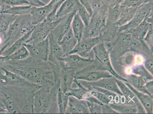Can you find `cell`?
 <instances>
[{"mask_svg":"<svg viewBox=\"0 0 153 114\" xmlns=\"http://www.w3.org/2000/svg\"><path fill=\"white\" fill-rule=\"evenodd\" d=\"M112 75L106 70L94 71L85 72L83 70L76 72L75 78L77 80H84L88 82L97 81L101 79L112 77Z\"/></svg>","mask_w":153,"mask_h":114,"instance_id":"cell-10","label":"cell"},{"mask_svg":"<svg viewBox=\"0 0 153 114\" xmlns=\"http://www.w3.org/2000/svg\"><path fill=\"white\" fill-rule=\"evenodd\" d=\"M60 1V0H50L49 2L47 4L50 5V6H53V5H55V4L59 2Z\"/></svg>","mask_w":153,"mask_h":114,"instance_id":"cell-39","label":"cell"},{"mask_svg":"<svg viewBox=\"0 0 153 114\" xmlns=\"http://www.w3.org/2000/svg\"><path fill=\"white\" fill-rule=\"evenodd\" d=\"M60 85V80L56 83L48 80L43 82L34 95L33 113H59L57 98Z\"/></svg>","mask_w":153,"mask_h":114,"instance_id":"cell-2","label":"cell"},{"mask_svg":"<svg viewBox=\"0 0 153 114\" xmlns=\"http://www.w3.org/2000/svg\"><path fill=\"white\" fill-rule=\"evenodd\" d=\"M144 66L152 75L153 74V63L152 60L146 59L144 62Z\"/></svg>","mask_w":153,"mask_h":114,"instance_id":"cell-37","label":"cell"},{"mask_svg":"<svg viewBox=\"0 0 153 114\" xmlns=\"http://www.w3.org/2000/svg\"><path fill=\"white\" fill-rule=\"evenodd\" d=\"M132 71L133 74L142 77L146 83L153 80V75L146 69L143 65H137L133 67Z\"/></svg>","mask_w":153,"mask_h":114,"instance_id":"cell-27","label":"cell"},{"mask_svg":"<svg viewBox=\"0 0 153 114\" xmlns=\"http://www.w3.org/2000/svg\"><path fill=\"white\" fill-rule=\"evenodd\" d=\"M116 83L123 96L126 97L128 100L131 101L133 100L134 102L136 103L138 99L133 92L126 85L124 82L121 80L117 79Z\"/></svg>","mask_w":153,"mask_h":114,"instance_id":"cell-28","label":"cell"},{"mask_svg":"<svg viewBox=\"0 0 153 114\" xmlns=\"http://www.w3.org/2000/svg\"><path fill=\"white\" fill-rule=\"evenodd\" d=\"M53 6L46 4L44 6H32L30 13L32 24L35 26L45 20L52 11Z\"/></svg>","mask_w":153,"mask_h":114,"instance_id":"cell-12","label":"cell"},{"mask_svg":"<svg viewBox=\"0 0 153 114\" xmlns=\"http://www.w3.org/2000/svg\"><path fill=\"white\" fill-rule=\"evenodd\" d=\"M112 109L118 113L135 114L137 113V107L134 105H117L111 103L109 104Z\"/></svg>","mask_w":153,"mask_h":114,"instance_id":"cell-26","label":"cell"},{"mask_svg":"<svg viewBox=\"0 0 153 114\" xmlns=\"http://www.w3.org/2000/svg\"><path fill=\"white\" fill-rule=\"evenodd\" d=\"M148 31V32L146 34V36L144 40L152 50H153V28L152 26H151V27L149 26Z\"/></svg>","mask_w":153,"mask_h":114,"instance_id":"cell-34","label":"cell"},{"mask_svg":"<svg viewBox=\"0 0 153 114\" xmlns=\"http://www.w3.org/2000/svg\"><path fill=\"white\" fill-rule=\"evenodd\" d=\"M1 4H0V9H1Z\"/></svg>","mask_w":153,"mask_h":114,"instance_id":"cell-40","label":"cell"},{"mask_svg":"<svg viewBox=\"0 0 153 114\" xmlns=\"http://www.w3.org/2000/svg\"><path fill=\"white\" fill-rule=\"evenodd\" d=\"M66 113H90L86 100L79 99L69 96Z\"/></svg>","mask_w":153,"mask_h":114,"instance_id":"cell-11","label":"cell"},{"mask_svg":"<svg viewBox=\"0 0 153 114\" xmlns=\"http://www.w3.org/2000/svg\"><path fill=\"white\" fill-rule=\"evenodd\" d=\"M130 90L133 92L137 99L144 107L147 113H153V95H148L137 91L128 82H125Z\"/></svg>","mask_w":153,"mask_h":114,"instance_id":"cell-15","label":"cell"},{"mask_svg":"<svg viewBox=\"0 0 153 114\" xmlns=\"http://www.w3.org/2000/svg\"><path fill=\"white\" fill-rule=\"evenodd\" d=\"M77 43V40L74 36L71 27L59 42L65 56L68 55L73 50Z\"/></svg>","mask_w":153,"mask_h":114,"instance_id":"cell-18","label":"cell"},{"mask_svg":"<svg viewBox=\"0 0 153 114\" xmlns=\"http://www.w3.org/2000/svg\"><path fill=\"white\" fill-rule=\"evenodd\" d=\"M101 39V37H100L86 39H82L80 41L77 43L74 48L68 55L76 54L80 56L85 58L92 49L97 44L100 43Z\"/></svg>","mask_w":153,"mask_h":114,"instance_id":"cell-9","label":"cell"},{"mask_svg":"<svg viewBox=\"0 0 153 114\" xmlns=\"http://www.w3.org/2000/svg\"><path fill=\"white\" fill-rule=\"evenodd\" d=\"M117 78L114 76L101 79L97 81L89 82L87 86L97 87L105 89L116 93L118 95L123 96L116 83Z\"/></svg>","mask_w":153,"mask_h":114,"instance_id":"cell-13","label":"cell"},{"mask_svg":"<svg viewBox=\"0 0 153 114\" xmlns=\"http://www.w3.org/2000/svg\"><path fill=\"white\" fill-rule=\"evenodd\" d=\"M89 90H90V94L91 95L95 97L100 102L103 104L109 105L114 100L112 97L107 95L104 93L91 88L89 89Z\"/></svg>","mask_w":153,"mask_h":114,"instance_id":"cell-30","label":"cell"},{"mask_svg":"<svg viewBox=\"0 0 153 114\" xmlns=\"http://www.w3.org/2000/svg\"><path fill=\"white\" fill-rule=\"evenodd\" d=\"M30 22H31L30 14L18 16L10 26L5 35L3 45H6L8 48L16 40L25 35L22 31V29Z\"/></svg>","mask_w":153,"mask_h":114,"instance_id":"cell-4","label":"cell"},{"mask_svg":"<svg viewBox=\"0 0 153 114\" xmlns=\"http://www.w3.org/2000/svg\"><path fill=\"white\" fill-rule=\"evenodd\" d=\"M79 0H65L58 8L56 13V19H62L74 11H77Z\"/></svg>","mask_w":153,"mask_h":114,"instance_id":"cell-17","label":"cell"},{"mask_svg":"<svg viewBox=\"0 0 153 114\" xmlns=\"http://www.w3.org/2000/svg\"><path fill=\"white\" fill-rule=\"evenodd\" d=\"M29 56L30 53L27 48L24 45L22 48L9 56V60L20 61L26 59Z\"/></svg>","mask_w":153,"mask_h":114,"instance_id":"cell-29","label":"cell"},{"mask_svg":"<svg viewBox=\"0 0 153 114\" xmlns=\"http://www.w3.org/2000/svg\"><path fill=\"white\" fill-rule=\"evenodd\" d=\"M18 16L0 12V35L5 36L10 26Z\"/></svg>","mask_w":153,"mask_h":114,"instance_id":"cell-24","label":"cell"},{"mask_svg":"<svg viewBox=\"0 0 153 114\" xmlns=\"http://www.w3.org/2000/svg\"><path fill=\"white\" fill-rule=\"evenodd\" d=\"M60 68L59 75L61 81L60 87L64 92L66 93L71 88L76 72L72 69H64L61 67Z\"/></svg>","mask_w":153,"mask_h":114,"instance_id":"cell-16","label":"cell"},{"mask_svg":"<svg viewBox=\"0 0 153 114\" xmlns=\"http://www.w3.org/2000/svg\"><path fill=\"white\" fill-rule=\"evenodd\" d=\"M97 59L105 68V70L113 76L125 82H128L127 79L123 78L114 70L111 63L109 52L107 50L103 43H100L93 48Z\"/></svg>","mask_w":153,"mask_h":114,"instance_id":"cell-5","label":"cell"},{"mask_svg":"<svg viewBox=\"0 0 153 114\" xmlns=\"http://www.w3.org/2000/svg\"><path fill=\"white\" fill-rule=\"evenodd\" d=\"M64 18L54 21H51L45 19L41 23L34 26L33 31L26 44H36L45 40L51 32L61 23Z\"/></svg>","mask_w":153,"mask_h":114,"instance_id":"cell-3","label":"cell"},{"mask_svg":"<svg viewBox=\"0 0 153 114\" xmlns=\"http://www.w3.org/2000/svg\"><path fill=\"white\" fill-rule=\"evenodd\" d=\"M49 45V54L48 61L56 65H59V60L65 56L62 47L56 37L51 32L48 37Z\"/></svg>","mask_w":153,"mask_h":114,"instance_id":"cell-8","label":"cell"},{"mask_svg":"<svg viewBox=\"0 0 153 114\" xmlns=\"http://www.w3.org/2000/svg\"><path fill=\"white\" fill-rule=\"evenodd\" d=\"M0 4L9 7L30 5L26 0H0Z\"/></svg>","mask_w":153,"mask_h":114,"instance_id":"cell-32","label":"cell"},{"mask_svg":"<svg viewBox=\"0 0 153 114\" xmlns=\"http://www.w3.org/2000/svg\"><path fill=\"white\" fill-rule=\"evenodd\" d=\"M24 46L30 53V56L36 60L48 62L49 45L48 37L41 42L34 44H25Z\"/></svg>","mask_w":153,"mask_h":114,"instance_id":"cell-7","label":"cell"},{"mask_svg":"<svg viewBox=\"0 0 153 114\" xmlns=\"http://www.w3.org/2000/svg\"><path fill=\"white\" fill-rule=\"evenodd\" d=\"M85 24L79 16L77 12L75 14L71 24V28L77 43L82 38Z\"/></svg>","mask_w":153,"mask_h":114,"instance_id":"cell-20","label":"cell"},{"mask_svg":"<svg viewBox=\"0 0 153 114\" xmlns=\"http://www.w3.org/2000/svg\"><path fill=\"white\" fill-rule=\"evenodd\" d=\"M101 109L102 113H118L113 110L109 105L104 104L103 105H101Z\"/></svg>","mask_w":153,"mask_h":114,"instance_id":"cell-38","label":"cell"},{"mask_svg":"<svg viewBox=\"0 0 153 114\" xmlns=\"http://www.w3.org/2000/svg\"><path fill=\"white\" fill-rule=\"evenodd\" d=\"M33 29L34 28L23 37L16 40L12 45H11L9 48H7L2 53L1 56L9 57L14 53L17 51L19 49L22 48L24 44H26V41L30 37Z\"/></svg>","mask_w":153,"mask_h":114,"instance_id":"cell-22","label":"cell"},{"mask_svg":"<svg viewBox=\"0 0 153 114\" xmlns=\"http://www.w3.org/2000/svg\"><path fill=\"white\" fill-rule=\"evenodd\" d=\"M29 4L32 6L41 7L44 6L46 4L43 2L42 0H26Z\"/></svg>","mask_w":153,"mask_h":114,"instance_id":"cell-36","label":"cell"},{"mask_svg":"<svg viewBox=\"0 0 153 114\" xmlns=\"http://www.w3.org/2000/svg\"><path fill=\"white\" fill-rule=\"evenodd\" d=\"M128 82L131 84L134 88L141 92L148 95H153L149 92L146 87V82L140 76L131 74L128 76Z\"/></svg>","mask_w":153,"mask_h":114,"instance_id":"cell-23","label":"cell"},{"mask_svg":"<svg viewBox=\"0 0 153 114\" xmlns=\"http://www.w3.org/2000/svg\"><path fill=\"white\" fill-rule=\"evenodd\" d=\"M32 7L30 5L12 7L1 5L0 12L18 16L30 14Z\"/></svg>","mask_w":153,"mask_h":114,"instance_id":"cell-19","label":"cell"},{"mask_svg":"<svg viewBox=\"0 0 153 114\" xmlns=\"http://www.w3.org/2000/svg\"><path fill=\"white\" fill-rule=\"evenodd\" d=\"M76 12L77 11H74L65 16L61 23L51 31L57 38L58 42L61 41L62 37L70 30L72 19Z\"/></svg>","mask_w":153,"mask_h":114,"instance_id":"cell-14","label":"cell"},{"mask_svg":"<svg viewBox=\"0 0 153 114\" xmlns=\"http://www.w3.org/2000/svg\"><path fill=\"white\" fill-rule=\"evenodd\" d=\"M74 83L77 85L78 88H71L68 90L66 93L69 96H72L79 99L85 100L88 96L91 95L90 90L83 86L81 83L79 82V80L75 78Z\"/></svg>","mask_w":153,"mask_h":114,"instance_id":"cell-21","label":"cell"},{"mask_svg":"<svg viewBox=\"0 0 153 114\" xmlns=\"http://www.w3.org/2000/svg\"><path fill=\"white\" fill-rule=\"evenodd\" d=\"M69 95L66 93L64 92L61 87L58 89L57 93V105L59 113H66L67 108Z\"/></svg>","mask_w":153,"mask_h":114,"instance_id":"cell-25","label":"cell"},{"mask_svg":"<svg viewBox=\"0 0 153 114\" xmlns=\"http://www.w3.org/2000/svg\"><path fill=\"white\" fill-rule=\"evenodd\" d=\"M1 67L39 85L41 86L46 80L55 81L53 73L48 62L36 60L30 56L22 60H9Z\"/></svg>","mask_w":153,"mask_h":114,"instance_id":"cell-1","label":"cell"},{"mask_svg":"<svg viewBox=\"0 0 153 114\" xmlns=\"http://www.w3.org/2000/svg\"><path fill=\"white\" fill-rule=\"evenodd\" d=\"M86 101L90 113H102L101 105L88 101Z\"/></svg>","mask_w":153,"mask_h":114,"instance_id":"cell-33","label":"cell"},{"mask_svg":"<svg viewBox=\"0 0 153 114\" xmlns=\"http://www.w3.org/2000/svg\"><path fill=\"white\" fill-rule=\"evenodd\" d=\"M80 4L87 10L90 16H92L93 10L89 0H79Z\"/></svg>","mask_w":153,"mask_h":114,"instance_id":"cell-35","label":"cell"},{"mask_svg":"<svg viewBox=\"0 0 153 114\" xmlns=\"http://www.w3.org/2000/svg\"><path fill=\"white\" fill-rule=\"evenodd\" d=\"M94 59L84 58L76 54H70L62 57L59 60V65L64 69H72L78 71L87 64L92 63Z\"/></svg>","mask_w":153,"mask_h":114,"instance_id":"cell-6","label":"cell"},{"mask_svg":"<svg viewBox=\"0 0 153 114\" xmlns=\"http://www.w3.org/2000/svg\"><path fill=\"white\" fill-rule=\"evenodd\" d=\"M77 12L85 25L88 26L91 16L87 10L80 4L79 1L77 4Z\"/></svg>","mask_w":153,"mask_h":114,"instance_id":"cell-31","label":"cell"}]
</instances>
